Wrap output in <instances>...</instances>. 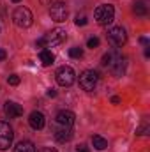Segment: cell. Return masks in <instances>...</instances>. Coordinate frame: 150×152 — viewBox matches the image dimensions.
<instances>
[{
    "label": "cell",
    "instance_id": "1",
    "mask_svg": "<svg viewBox=\"0 0 150 152\" xmlns=\"http://www.w3.org/2000/svg\"><path fill=\"white\" fill-rule=\"evenodd\" d=\"M110 73H113L115 76H122L125 73V67H127V58L120 53V51H117V50H113V51H108L104 57H103V62H101Z\"/></svg>",
    "mask_w": 150,
    "mask_h": 152
},
{
    "label": "cell",
    "instance_id": "2",
    "mask_svg": "<svg viewBox=\"0 0 150 152\" xmlns=\"http://www.w3.org/2000/svg\"><path fill=\"white\" fill-rule=\"evenodd\" d=\"M94 18H95V21L99 23V25H111L113 20H115V7H113L111 4H103V5H99L97 9H95V12H94Z\"/></svg>",
    "mask_w": 150,
    "mask_h": 152
},
{
    "label": "cell",
    "instance_id": "3",
    "mask_svg": "<svg viewBox=\"0 0 150 152\" xmlns=\"http://www.w3.org/2000/svg\"><path fill=\"white\" fill-rule=\"evenodd\" d=\"M32 20H34V16H32V12H30L28 7L20 5V7H16V11L12 12V21H14V25L20 27V28H28V27L32 25Z\"/></svg>",
    "mask_w": 150,
    "mask_h": 152
},
{
    "label": "cell",
    "instance_id": "4",
    "mask_svg": "<svg viewBox=\"0 0 150 152\" xmlns=\"http://www.w3.org/2000/svg\"><path fill=\"white\" fill-rule=\"evenodd\" d=\"M97 83H99V73L94 69H87L79 75V87L87 92L94 90L97 87Z\"/></svg>",
    "mask_w": 150,
    "mask_h": 152
},
{
    "label": "cell",
    "instance_id": "5",
    "mask_svg": "<svg viewBox=\"0 0 150 152\" xmlns=\"http://www.w3.org/2000/svg\"><path fill=\"white\" fill-rule=\"evenodd\" d=\"M12 140H14L12 127L9 126V122L0 120V151H7L12 145Z\"/></svg>",
    "mask_w": 150,
    "mask_h": 152
},
{
    "label": "cell",
    "instance_id": "6",
    "mask_svg": "<svg viewBox=\"0 0 150 152\" xmlns=\"http://www.w3.org/2000/svg\"><path fill=\"white\" fill-rule=\"evenodd\" d=\"M55 78H57V83H58L60 87H71L76 80V75H74V71H73V67L62 66V67H58Z\"/></svg>",
    "mask_w": 150,
    "mask_h": 152
},
{
    "label": "cell",
    "instance_id": "7",
    "mask_svg": "<svg viewBox=\"0 0 150 152\" xmlns=\"http://www.w3.org/2000/svg\"><path fill=\"white\" fill-rule=\"evenodd\" d=\"M67 37V32L64 28H53L51 32H48L44 37H42V42L46 48H51V46H57L60 42H64Z\"/></svg>",
    "mask_w": 150,
    "mask_h": 152
},
{
    "label": "cell",
    "instance_id": "8",
    "mask_svg": "<svg viewBox=\"0 0 150 152\" xmlns=\"http://www.w3.org/2000/svg\"><path fill=\"white\" fill-rule=\"evenodd\" d=\"M50 16H51V20L57 21V23L66 21V18H67V5H66L64 2H55V4H51V7H50Z\"/></svg>",
    "mask_w": 150,
    "mask_h": 152
},
{
    "label": "cell",
    "instance_id": "9",
    "mask_svg": "<svg viewBox=\"0 0 150 152\" xmlns=\"http://www.w3.org/2000/svg\"><path fill=\"white\" fill-rule=\"evenodd\" d=\"M108 41L111 42L113 46H124L127 42V34H125V28L122 27H113L108 30Z\"/></svg>",
    "mask_w": 150,
    "mask_h": 152
},
{
    "label": "cell",
    "instance_id": "10",
    "mask_svg": "<svg viewBox=\"0 0 150 152\" xmlns=\"http://www.w3.org/2000/svg\"><path fill=\"white\" fill-rule=\"evenodd\" d=\"M76 122V115L69 110H62L57 113V124L58 126H66V127H73Z\"/></svg>",
    "mask_w": 150,
    "mask_h": 152
},
{
    "label": "cell",
    "instance_id": "11",
    "mask_svg": "<svg viewBox=\"0 0 150 152\" xmlns=\"http://www.w3.org/2000/svg\"><path fill=\"white\" fill-rule=\"evenodd\" d=\"M4 112H5V115L9 118H18V117L23 115V108L18 103H14V101H7L5 106H4Z\"/></svg>",
    "mask_w": 150,
    "mask_h": 152
},
{
    "label": "cell",
    "instance_id": "12",
    "mask_svg": "<svg viewBox=\"0 0 150 152\" xmlns=\"http://www.w3.org/2000/svg\"><path fill=\"white\" fill-rule=\"evenodd\" d=\"M73 127H66V126H58V129L55 131V140L60 142V143H66V142H71L73 138Z\"/></svg>",
    "mask_w": 150,
    "mask_h": 152
},
{
    "label": "cell",
    "instance_id": "13",
    "mask_svg": "<svg viewBox=\"0 0 150 152\" xmlns=\"http://www.w3.org/2000/svg\"><path fill=\"white\" fill-rule=\"evenodd\" d=\"M44 115L41 113V112H32V113L28 115V124H30V127L32 129H36V131H39V129H42L44 127Z\"/></svg>",
    "mask_w": 150,
    "mask_h": 152
},
{
    "label": "cell",
    "instance_id": "14",
    "mask_svg": "<svg viewBox=\"0 0 150 152\" xmlns=\"http://www.w3.org/2000/svg\"><path fill=\"white\" fill-rule=\"evenodd\" d=\"M14 152H36V147L32 142L28 140H21L16 147H14Z\"/></svg>",
    "mask_w": 150,
    "mask_h": 152
},
{
    "label": "cell",
    "instance_id": "15",
    "mask_svg": "<svg viewBox=\"0 0 150 152\" xmlns=\"http://www.w3.org/2000/svg\"><path fill=\"white\" fill-rule=\"evenodd\" d=\"M92 143H94V149L95 151H104L108 147V140L103 138V136H99V134H94L92 136Z\"/></svg>",
    "mask_w": 150,
    "mask_h": 152
},
{
    "label": "cell",
    "instance_id": "16",
    "mask_svg": "<svg viewBox=\"0 0 150 152\" xmlns=\"http://www.w3.org/2000/svg\"><path fill=\"white\" fill-rule=\"evenodd\" d=\"M39 57H41L42 66H51V64H53V60H55V57H53V53H51L50 50H41Z\"/></svg>",
    "mask_w": 150,
    "mask_h": 152
},
{
    "label": "cell",
    "instance_id": "17",
    "mask_svg": "<svg viewBox=\"0 0 150 152\" xmlns=\"http://www.w3.org/2000/svg\"><path fill=\"white\" fill-rule=\"evenodd\" d=\"M133 11H134V14H138V16H145V14H147V5H145V2H143V0H136L134 5H133Z\"/></svg>",
    "mask_w": 150,
    "mask_h": 152
},
{
    "label": "cell",
    "instance_id": "18",
    "mask_svg": "<svg viewBox=\"0 0 150 152\" xmlns=\"http://www.w3.org/2000/svg\"><path fill=\"white\" fill-rule=\"evenodd\" d=\"M69 57H73V58H81V57H83V50L78 48V46H76V48H71V50H69Z\"/></svg>",
    "mask_w": 150,
    "mask_h": 152
},
{
    "label": "cell",
    "instance_id": "19",
    "mask_svg": "<svg viewBox=\"0 0 150 152\" xmlns=\"http://www.w3.org/2000/svg\"><path fill=\"white\" fill-rule=\"evenodd\" d=\"M149 131H150V127H149V124L145 122L143 126H140V127L136 129V134H140V136H143V134H149Z\"/></svg>",
    "mask_w": 150,
    "mask_h": 152
},
{
    "label": "cell",
    "instance_id": "20",
    "mask_svg": "<svg viewBox=\"0 0 150 152\" xmlns=\"http://www.w3.org/2000/svg\"><path fill=\"white\" fill-rule=\"evenodd\" d=\"M7 83H9V85H12V87L20 85V76H18V75H11L9 78H7Z\"/></svg>",
    "mask_w": 150,
    "mask_h": 152
},
{
    "label": "cell",
    "instance_id": "21",
    "mask_svg": "<svg viewBox=\"0 0 150 152\" xmlns=\"http://www.w3.org/2000/svg\"><path fill=\"white\" fill-rule=\"evenodd\" d=\"M97 46H99V39L97 37H90L87 41V48H92V50H94V48H97Z\"/></svg>",
    "mask_w": 150,
    "mask_h": 152
},
{
    "label": "cell",
    "instance_id": "22",
    "mask_svg": "<svg viewBox=\"0 0 150 152\" xmlns=\"http://www.w3.org/2000/svg\"><path fill=\"white\" fill-rule=\"evenodd\" d=\"M87 23H88L87 16H76V25H78V27H83V25H87Z\"/></svg>",
    "mask_w": 150,
    "mask_h": 152
},
{
    "label": "cell",
    "instance_id": "23",
    "mask_svg": "<svg viewBox=\"0 0 150 152\" xmlns=\"http://www.w3.org/2000/svg\"><path fill=\"white\" fill-rule=\"evenodd\" d=\"M36 152H58L57 149H53V147H42V149H39Z\"/></svg>",
    "mask_w": 150,
    "mask_h": 152
},
{
    "label": "cell",
    "instance_id": "24",
    "mask_svg": "<svg viewBox=\"0 0 150 152\" xmlns=\"http://www.w3.org/2000/svg\"><path fill=\"white\" fill-rule=\"evenodd\" d=\"M46 96H48V97H57V90H53V88H50V90L46 92Z\"/></svg>",
    "mask_w": 150,
    "mask_h": 152
},
{
    "label": "cell",
    "instance_id": "25",
    "mask_svg": "<svg viewBox=\"0 0 150 152\" xmlns=\"http://www.w3.org/2000/svg\"><path fill=\"white\" fill-rule=\"evenodd\" d=\"M5 57H7L5 50H4V48H0V62H4V60H5Z\"/></svg>",
    "mask_w": 150,
    "mask_h": 152
},
{
    "label": "cell",
    "instance_id": "26",
    "mask_svg": "<svg viewBox=\"0 0 150 152\" xmlns=\"http://www.w3.org/2000/svg\"><path fill=\"white\" fill-rule=\"evenodd\" d=\"M111 103H113V104H120V97H118V96H113Z\"/></svg>",
    "mask_w": 150,
    "mask_h": 152
},
{
    "label": "cell",
    "instance_id": "27",
    "mask_svg": "<svg viewBox=\"0 0 150 152\" xmlns=\"http://www.w3.org/2000/svg\"><path fill=\"white\" fill-rule=\"evenodd\" d=\"M78 152H88V147L87 145H79L78 147Z\"/></svg>",
    "mask_w": 150,
    "mask_h": 152
},
{
    "label": "cell",
    "instance_id": "28",
    "mask_svg": "<svg viewBox=\"0 0 150 152\" xmlns=\"http://www.w3.org/2000/svg\"><path fill=\"white\" fill-rule=\"evenodd\" d=\"M140 42H141V44H149V39H147V37H141V39H140Z\"/></svg>",
    "mask_w": 150,
    "mask_h": 152
},
{
    "label": "cell",
    "instance_id": "29",
    "mask_svg": "<svg viewBox=\"0 0 150 152\" xmlns=\"http://www.w3.org/2000/svg\"><path fill=\"white\" fill-rule=\"evenodd\" d=\"M11 2H14V4H18V2H21V0H11Z\"/></svg>",
    "mask_w": 150,
    "mask_h": 152
},
{
    "label": "cell",
    "instance_id": "30",
    "mask_svg": "<svg viewBox=\"0 0 150 152\" xmlns=\"http://www.w3.org/2000/svg\"><path fill=\"white\" fill-rule=\"evenodd\" d=\"M41 2H42V4H46V2H48V0H41Z\"/></svg>",
    "mask_w": 150,
    "mask_h": 152
}]
</instances>
